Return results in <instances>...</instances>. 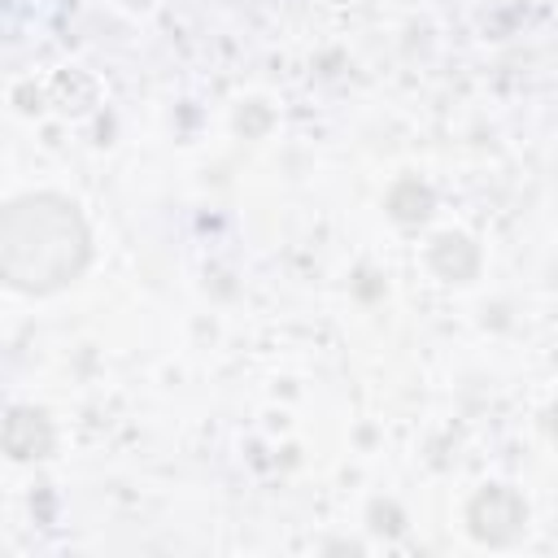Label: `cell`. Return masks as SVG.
Instances as JSON below:
<instances>
[{"label":"cell","instance_id":"1","mask_svg":"<svg viewBox=\"0 0 558 558\" xmlns=\"http://www.w3.org/2000/svg\"><path fill=\"white\" fill-rule=\"evenodd\" d=\"M87 262V231L70 201L22 196L4 214V275L22 292H52Z\"/></svg>","mask_w":558,"mask_h":558}]
</instances>
